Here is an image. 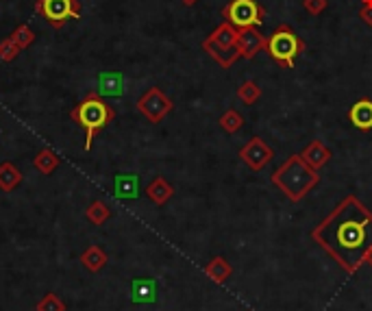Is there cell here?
I'll return each mask as SVG.
<instances>
[{"label": "cell", "instance_id": "obj_2", "mask_svg": "<svg viewBox=\"0 0 372 311\" xmlns=\"http://www.w3.org/2000/svg\"><path fill=\"white\" fill-rule=\"evenodd\" d=\"M270 181L292 203H299L320 183V174L303 161L301 154H292L272 172Z\"/></svg>", "mask_w": 372, "mask_h": 311}, {"label": "cell", "instance_id": "obj_25", "mask_svg": "<svg viewBox=\"0 0 372 311\" xmlns=\"http://www.w3.org/2000/svg\"><path fill=\"white\" fill-rule=\"evenodd\" d=\"M9 37H11V40H14L22 50L29 48V46L35 42V33H33V29L29 27V24H20V27H16L14 33H11Z\"/></svg>", "mask_w": 372, "mask_h": 311}, {"label": "cell", "instance_id": "obj_22", "mask_svg": "<svg viewBox=\"0 0 372 311\" xmlns=\"http://www.w3.org/2000/svg\"><path fill=\"white\" fill-rule=\"evenodd\" d=\"M85 218H87L94 227H102V224H105L107 220L111 218V209H109V205H107V203L94 200V203L85 209Z\"/></svg>", "mask_w": 372, "mask_h": 311}, {"label": "cell", "instance_id": "obj_27", "mask_svg": "<svg viewBox=\"0 0 372 311\" xmlns=\"http://www.w3.org/2000/svg\"><path fill=\"white\" fill-rule=\"evenodd\" d=\"M22 53V48L11 40V37H7V40L0 42V61H16L18 55Z\"/></svg>", "mask_w": 372, "mask_h": 311}, {"label": "cell", "instance_id": "obj_5", "mask_svg": "<svg viewBox=\"0 0 372 311\" xmlns=\"http://www.w3.org/2000/svg\"><path fill=\"white\" fill-rule=\"evenodd\" d=\"M224 22L237 31L242 29H253L259 27L266 20V9L257 3V0H231V3L222 9Z\"/></svg>", "mask_w": 372, "mask_h": 311}, {"label": "cell", "instance_id": "obj_30", "mask_svg": "<svg viewBox=\"0 0 372 311\" xmlns=\"http://www.w3.org/2000/svg\"><path fill=\"white\" fill-rule=\"evenodd\" d=\"M181 3H183L185 7H194V5L198 3V0H181Z\"/></svg>", "mask_w": 372, "mask_h": 311}, {"label": "cell", "instance_id": "obj_14", "mask_svg": "<svg viewBox=\"0 0 372 311\" xmlns=\"http://www.w3.org/2000/svg\"><path fill=\"white\" fill-rule=\"evenodd\" d=\"M349 120L359 131H370L372 128V100L362 98L357 100L349 111Z\"/></svg>", "mask_w": 372, "mask_h": 311}, {"label": "cell", "instance_id": "obj_12", "mask_svg": "<svg viewBox=\"0 0 372 311\" xmlns=\"http://www.w3.org/2000/svg\"><path fill=\"white\" fill-rule=\"evenodd\" d=\"M113 196L118 200H135L139 196V176L137 174H115Z\"/></svg>", "mask_w": 372, "mask_h": 311}, {"label": "cell", "instance_id": "obj_24", "mask_svg": "<svg viewBox=\"0 0 372 311\" xmlns=\"http://www.w3.org/2000/svg\"><path fill=\"white\" fill-rule=\"evenodd\" d=\"M220 126H222V131L226 133H237L240 128L244 126V115L235 109H226L222 115H220Z\"/></svg>", "mask_w": 372, "mask_h": 311}, {"label": "cell", "instance_id": "obj_9", "mask_svg": "<svg viewBox=\"0 0 372 311\" xmlns=\"http://www.w3.org/2000/svg\"><path fill=\"white\" fill-rule=\"evenodd\" d=\"M261 48H266V37L257 31V27L237 31L235 50L242 59H253Z\"/></svg>", "mask_w": 372, "mask_h": 311}, {"label": "cell", "instance_id": "obj_8", "mask_svg": "<svg viewBox=\"0 0 372 311\" xmlns=\"http://www.w3.org/2000/svg\"><path fill=\"white\" fill-rule=\"evenodd\" d=\"M275 157V150L266 144L261 137H253L251 141H246L242 148H240V159L246 163L253 172H259L268 165V161H272Z\"/></svg>", "mask_w": 372, "mask_h": 311}, {"label": "cell", "instance_id": "obj_28", "mask_svg": "<svg viewBox=\"0 0 372 311\" xmlns=\"http://www.w3.org/2000/svg\"><path fill=\"white\" fill-rule=\"evenodd\" d=\"M303 7H305L307 14L320 16L329 7V0H303Z\"/></svg>", "mask_w": 372, "mask_h": 311}, {"label": "cell", "instance_id": "obj_11", "mask_svg": "<svg viewBox=\"0 0 372 311\" xmlns=\"http://www.w3.org/2000/svg\"><path fill=\"white\" fill-rule=\"evenodd\" d=\"M124 74L120 72H102L98 76V87L96 92L102 98H120L124 96Z\"/></svg>", "mask_w": 372, "mask_h": 311}, {"label": "cell", "instance_id": "obj_23", "mask_svg": "<svg viewBox=\"0 0 372 311\" xmlns=\"http://www.w3.org/2000/svg\"><path fill=\"white\" fill-rule=\"evenodd\" d=\"M237 98L244 102V105H255L261 98V87L255 81H244L237 87Z\"/></svg>", "mask_w": 372, "mask_h": 311}, {"label": "cell", "instance_id": "obj_16", "mask_svg": "<svg viewBox=\"0 0 372 311\" xmlns=\"http://www.w3.org/2000/svg\"><path fill=\"white\" fill-rule=\"evenodd\" d=\"M146 196L155 205H165L174 196V187L163 176H155L146 187Z\"/></svg>", "mask_w": 372, "mask_h": 311}, {"label": "cell", "instance_id": "obj_20", "mask_svg": "<svg viewBox=\"0 0 372 311\" xmlns=\"http://www.w3.org/2000/svg\"><path fill=\"white\" fill-rule=\"evenodd\" d=\"M61 159H59V154L55 150H50V148H42L40 152L35 154V159H33V165L40 170L42 174H53L57 168H59Z\"/></svg>", "mask_w": 372, "mask_h": 311}, {"label": "cell", "instance_id": "obj_1", "mask_svg": "<svg viewBox=\"0 0 372 311\" xmlns=\"http://www.w3.org/2000/svg\"><path fill=\"white\" fill-rule=\"evenodd\" d=\"M312 240L344 272L355 275L368 264L372 251V211L357 196H346L312 231Z\"/></svg>", "mask_w": 372, "mask_h": 311}, {"label": "cell", "instance_id": "obj_15", "mask_svg": "<svg viewBox=\"0 0 372 311\" xmlns=\"http://www.w3.org/2000/svg\"><path fill=\"white\" fill-rule=\"evenodd\" d=\"M202 50H205V53H209V57L216 59L222 68H231V66H233V63L237 61V57H240L235 48H224V46H220V44L211 42L209 37L202 42Z\"/></svg>", "mask_w": 372, "mask_h": 311}, {"label": "cell", "instance_id": "obj_17", "mask_svg": "<svg viewBox=\"0 0 372 311\" xmlns=\"http://www.w3.org/2000/svg\"><path fill=\"white\" fill-rule=\"evenodd\" d=\"M24 181V174L20 172V168L14 165L11 161L0 163V189L3 192H14Z\"/></svg>", "mask_w": 372, "mask_h": 311}, {"label": "cell", "instance_id": "obj_29", "mask_svg": "<svg viewBox=\"0 0 372 311\" xmlns=\"http://www.w3.org/2000/svg\"><path fill=\"white\" fill-rule=\"evenodd\" d=\"M359 18H362L364 24H368V27H372V7L364 5L362 11H359Z\"/></svg>", "mask_w": 372, "mask_h": 311}, {"label": "cell", "instance_id": "obj_18", "mask_svg": "<svg viewBox=\"0 0 372 311\" xmlns=\"http://www.w3.org/2000/svg\"><path fill=\"white\" fill-rule=\"evenodd\" d=\"M205 275H207L213 283H224L231 275H233V268H231V264L224 257L218 255L207 266H205Z\"/></svg>", "mask_w": 372, "mask_h": 311}, {"label": "cell", "instance_id": "obj_31", "mask_svg": "<svg viewBox=\"0 0 372 311\" xmlns=\"http://www.w3.org/2000/svg\"><path fill=\"white\" fill-rule=\"evenodd\" d=\"M364 5H368V7H372V0H362Z\"/></svg>", "mask_w": 372, "mask_h": 311}, {"label": "cell", "instance_id": "obj_4", "mask_svg": "<svg viewBox=\"0 0 372 311\" xmlns=\"http://www.w3.org/2000/svg\"><path fill=\"white\" fill-rule=\"evenodd\" d=\"M303 48H305V44L299 40V35L290 27H286V24H281V27L266 40V50L270 53V57L281 68H288V70L294 68L297 57L303 53Z\"/></svg>", "mask_w": 372, "mask_h": 311}, {"label": "cell", "instance_id": "obj_21", "mask_svg": "<svg viewBox=\"0 0 372 311\" xmlns=\"http://www.w3.org/2000/svg\"><path fill=\"white\" fill-rule=\"evenodd\" d=\"M209 40L216 42V44H220V46H224V48H235L237 29L231 27L229 22H222L220 27H218V29L209 35Z\"/></svg>", "mask_w": 372, "mask_h": 311}, {"label": "cell", "instance_id": "obj_6", "mask_svg": "<svg viewBox=\"0 0 372 311\" xmlns=\"http://www.w3.org/2000/svg\"><path fill=\"white\" fill-rule=\"evenodd\" d=\"M79 0H37L35 14H40L53 29H61L68 20H81Z\"/></svg>", "mask_w": 372, "mask_h": 311}, {"label": "cell", "instance_id": "obj_3", "mask_svg": "<svg viewBox=\"0 0 372 311\" xmlns=\"http://www.w3.org/2000/svg\"><path fill=\"white\" fill-rule=\"evenodd\" d=\"M70 118L85 131V150H92L96 133L102 131L115 118V111L111 105H107L105 98L98 96V92H89L70 111Z\"/></svg>", "mask_w": 372, "mask_h": 311}, {"label": "cell", "instance_id": "obj_10", "mask_svg": "<svg viewBox=\"0 0 372 311\" xmlns=\"http://www.w3.org/2000/svg\"><path fill=\"white\" fill-rule=\"evenodd\" d=\"M301 157H303V161L312 168V170H323V168L331 161V150L323 144L320 139H314V141H310V144L305 146V150L301 152Z\"/></svg>", "mask_w": 372, "mask_h": 311}, {"label": "cell", "instance_id": "obj_26", "mask_svg": "<svg viewBox=\"0 0 372 311\" xmlns=\"http://www.w3.org/2000/svg\"><path fill=\"white\" fill-rule=\"evenodd\" d=\"M35 311H66V303H63L57 294L50 292L35 305Z\"/></svg>", "mask_w": 372, "mask_h": 311}, {"label": "cell", "instance_id": "obj_7", "mask_svg": "<svg viewBox=\"0 0 372 311\" xmlns=\"http://www.w3.org/2000/svg\"><path fill=\"white\" fill-rule=\"evenodd\" d=\"M172 109H174V102L165 96L159 87L146 89V94L137 100V111L152 124H159Z\"/></svg>", "mask_w": 372, "mask_h": 311}, {"label": "cell", "instance_id": "obj_32", "mask_svg": "<svg viewBox=\"0 0 372 311\" xmlns=\"http://www.w3.org/2000/svg\"><path fill=\"white\" fill-rule=\"evenodd\" d=\"M368 266H372V251H370V255H368Z\"/></svg>", "mask_w": 372, "mask_h": 311}, {"label": "cell", "instance_id": "obj_13", "mask_svg": "<svg viewBox=\"0 0 372 311\" xmlns=\"http://www.w3.org/2000/svg\"><path fill=\"white\" fill-rule=\"evenodd\" d=\"M131 301L135 305H152L157 301V283L152 279H133Z\"/></svg>", "mask_w": 372, "mask_h": 311}, {"label": "cell", "instance_id": "obj_19", "mask_svg": "<svg viewBox=\"0 0 372 311\" xmlns=\"http://www.w3.org/2000/svg\"><path fill=\"white\" fill-rule=\"evenodd\" d=\"M81 264L89 272H100L107 266V253L94 244V246H89V249H85V253L81 255Z\"/></svg>", "mask_w": 372, "mask_h": 311}]
</instances>
